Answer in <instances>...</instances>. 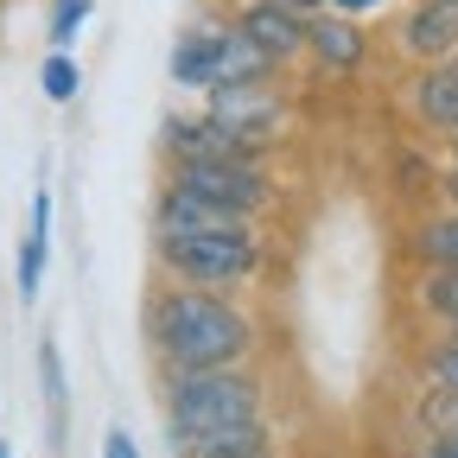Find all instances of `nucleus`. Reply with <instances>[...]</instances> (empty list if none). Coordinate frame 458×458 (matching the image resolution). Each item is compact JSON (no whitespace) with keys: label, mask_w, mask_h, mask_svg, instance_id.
Returning a JSON list of instances; mask_svg holds the SVG:
<instances>
[{"label":"nucleus","mask_w":458,"mask_h":458,"mask_svg":"<svg viewBox=\"0 0 458 458\" xmlns=\"http://www.w3.org/2000/svg\"><path fill=\"white\" fill-rule=\"evenodd\" d=\"M147 325H153V351L165 357V369H229L255 344L249 312L229 306L223 293H204V286H165Z\"/></svg>","instance_id":"1"},{"label":"nucleus","mask_w":458,"mask_h":458,"mask_svg":"<svg viewBox=\"0 0 458 458\" xmlns=\"http://www.w3.org/2000/svg\"><path fill=\"white\" fill-rule=\"evenodd\" d=\"M159 267L179 286H204V293H236L261 267L255 229H204V236H153Z\"/></svg>","instance_id":"2"},{"label":"nucleus","mask_w":458,"mask_h":458,"mask_svg":"<svg viewBox=\"0 0 458 458\" xmlns=\"http://www.w3.org/2000/svg\"><path fill=\"white\" fill-rule=\"evenodd\" d=\"M165 420H172V433H210V427L261 420V382L236 363L229 369H172Z\"/></svg>","instance_id":"3"},{"label":"nucleus","mask_w":458,"mask_h":458,"mask_svg":"<svg viewBox=\"0 0 458 458\" xmlns=\"http://www.w3.org/2000/svg\"><path fill=\"white\" fill-rule=\"evenodd\" d=\"M172 185H185L223 210H242V216H255L274 198L261 159H185V165H172Z\"/></svg>","instance_id":"4"},{"label":"nucleus","mask_w":458,"mask_h":458,"mask_svg":"<svg viewBox=\"0 0 458 458\" xmlns=\"http://www.w3.org/2000/svg\"><path fill=\"white\" fill-rule=\"evenodd\" d=\"M165 153L172 165H185V159H261V140L236 134L229 122H216V114H179V122H165Z\"/></svg>","instance_id":"5"},{"label":"nucleus","mask_w":458,"mask_h":458,"mask_svg":"<svg viewBox=\"0 0 458 458\" xmlns=\"http://www.w3.org/2000/svg\"><path fill=\"white\" fill-rule=\"evenodd\" d=\"M204 229H249L242 210H223L185 185H165L159 191V210H153V236H204Z\"/></svg>","instance_id":"6"},{"label":"nucleus","mask_w":458,"mask_h":458,"mask_svg":"<svg viewBox=\"0 0 458 458\" xmlns=\"http://www.w3.org/2000/svg\"><path fill=\"white\" fill-rule=\"evenodd\" d=\"M306 20L312 13H293V7H261V0H242V13L236 26L274 57V64H286V57H300L306 51Z\"/></svg>","instance_id":"7"},{"label":"nucleus","mask_w":458,"mask_h":458,"mask_svg":"<svg viewBox=\"0 0 458 458\" xmlns=\"http://www.w3.org/2000/svg\"><path fill=\"white\" fill-rule=\"evenodd\" d=\"M401 51L420 57V64L452 57L458 51V7H452V0H420V7L401 20Z\"/></svg>","instance_id":"8"},{"label":"nucleus","mask_w":458,"mask_h":458,"mask_svg":"<svg viewBox=\"0 0 458 458\" xmlns=\"http://www.w3.org/2000/svg\"><path fill=\"white\" fill-rule=\"evenodd\" d=\"M306 51L318 57L325 71H357L363 57H369V38L351 13H312L306 20Z\"/></svg>","instance_id":"9"},{"label":"nucleus","mask_w":458,"mask_h":458,"mask_svg":"<svg viewBox=\"0 0 458 458\" xmlns=\"http://www.w3.org/2000/svg\"><path fill=\"white\" fill-rule=\"evenodd\" d=\"M274 77V57L229 20L223 38H216V71H210V89H249V83H267Z\"/></svg>","instance_id":"10"},{"label":"nucleus","mask_w":458,"mask_h":458,"mask_svg":"<svg viewBox=\"0 0 458 458\" xmlns=\"http://www.w3.org/2000/svg\"><path fill=\"white\" fill-rule=\"evenodd\" d=\"M179 458H267V427L261 420H236V427H210V433H172Z\"/></svg>","instance_id":"11"},{"label":"nucleus","mask_w":458,"mask_h":458,"mask_svg":"<svg viewBox=\"0 0 458 458\" xmlns=\"http://www.w3.org/2000/svg\"><path fill=\"white\" fill-rule=\"evenodd\" d=\"M414 114L439 134H458V51L414 77Z\"/></svg>","instance_id":"12"},{"label":"nucleus","mask_w":458,"mask_h":458,"mask_svg":"<svg viewBox=\"0 0 458 458\" xmlns=\"http://www.w3.org/2000/svg\"><path fill=\"white\" fill-rule=\"evenodd\" d=\"M45 261H51V191H32V216H26V242H20V300H38L45 286Z\"/></svg>","instance_id":"13"},{"label":"nucleus","mask_w":458,"mask_h":458,"mask_svg":"<svg viewBox=\"0 0 458 458\" xmlns=\"http://www.w3.org/2000/svg\"><path fill=\"white\" fill-rule=\"evenodd\" d=\"M210 114H216V122H229L236 134H249V140H267L274 96H267L261 83H249V89H210Z\"/></svg>","instance_id":"14"},{"label":"nucleus","mask_w":458,"mask_h":458,"mask_svg":"<svg viewBox=\"0 0 458 458\" xmlns=\"http://www.w3.org/2000/svg\"><path fill=\"white\" fill-rule=\"evenodd\" d=\"M216 38H223V20H204V26H191L179 45H172V83H185V89H210V71H216Z\"/></svg>","instance_id":"15"},{"label":"nucleus","mask_w":458,"mask_h":458,"mask_svg":"<svg viewBox=\"0 0 458 458\" xmlns=\"http://www.w3.org/2000/svg\"><path fill=\"white\" fill-rule=\"evenodd\" d=\"M38 382H45V439L64 445L71 439V394H64V357H57L51 337L38 344Z\"/></svg>","instance_id":"16"},{"label":"nucleus","mask_w":458,"mask_h":458,"mask_svg":"<svg viewBox=\"0 0 458 458\" xmlns=\"http://www.w3.org/2000/svg\"><path fill=\"white\" fill-rule=\"evenodd\" d=\"M414 255H420V267H458V210L414 223Z\"/></svg>","instance_id":"17"},{"label":"nucleus","mask_w":458,"mask_h":458,"mask_svg":"<svg viewBox=\"0 0 458 458\" xmlns=\"http://www.w3.org/2000/svg\"><path fill=\"white\" fill-rule=\"evenodd\" d=\"M420 312L439 325H458V267H420Z\"/></svg>","instance_id":"18"},{"label":"nucleus","mask_w":458,"mask_h":458,"mask_svg":"<svg viewBox=\"0 0 458 458\" xmlns=\"http://www.w3.org/2000/svg\"><path fill=\"white\" fill-rule=\"evenodd\" d=\"M38 83H45L51 102H71L77 83H83V71H77V57H71V51H51V57H45V71H38Z\"/></svg>","instance_id":"19"},{"label":"nucleus","mask_w":458,"mask_h":458,"mask_svg":"<svg viewBox=\"0 0 458 458\" xmlns=\"http://www.w3.org/2000/svg\"><path fill=\"white\" fill-rule=\"evenodd\" d=\"M83 20H89V0H57V7H51V45L64 51L83 32Z\"/></svg>","instance_id":"20"},{"label":"nucleus","mask_w":458,"mask_h":458,"mask_svg":"<svg viewBox=\"0 0 458 458\" xmlns=\"http://www.w3.org/2000/svg\"><path fill=\"white\" fill-rule=\"evenodd\" d=\"M102 458H140L134 433H128V427H108V433H102Z\"/></svg>","instance_id":"21"},{"label":"nucleus","mask_w":458,"mask_h":458,"mask_svg":"<svg viewBox=\"0 0 458 458\" xmlns=\"http://www.w3.org/2000/svg\"><path fill=\"white\" fill-rule=\"evenodd\" d=\"M420 458H458V433H427Z\"/></svg>","instance_id":"22"},{"label":"nucleus","mask_w":458,"mask_h":458,"mask_svg":"<svg viewBox=\"0 0 458 458\" xmlns=\"http://www.w3.org/2000/svg\"><path fill=\"white\" fill-rule=\"evenodd\" d=\"M439 191H445V204H452V210H458V159H452V165H445V179H439Z\"/></svg>","instance_id":"23"},{"label":"nucleus","mask_w":458,"mask_h":458,"mask_svg":"<svg viewBox=\"0 0 458 458\" xmlns=\"http://www.w3.org/2000/svg\"><path fill=\"white\" fill-rule=\"evenodd\" d=\"M331 7H337V13H351V20H357V13H369V7H382V0H331Z\"/></svg>","instance_id":"24"},{"label":"nucleus","mask_w":458,"mask_h":458,"mask_svg":"<svg viewBox=\"0 0 458 458\" xmlns=\"http://www.w3.org/2000/svg\"><path fill=\"white\" fill-rule=\"evenodd\" d=\"M261 7H293V13H318V0H261Z\"/></svg>","instance_id":"25"},{"label":"nucleus","mask_w":458,"mask_h":458,"mask_svg":"<svg viewBox=\"0 0 458 458\" xmlns=\"http://www.w3.org/2000/svg\"><path fill=\"white\" fill-rule=\"evenodd\" d=\"M0 458H13V445H7V439H0Z\"/></svg>","instance_id":"26"},{"label":"nucleus","mask_w":458,"mask_h":458,"mask_svg":"<svg viewBox=\"0 0 458 458\" xmlns=\"http://www.w3.org/2000/svg\"><path fill=\"white\" fill-rule=\"evenodd\" d=\"M445 140H452V159H458V134H445Z\"/></svg>","instance_id":"27"},{"label":"nucleus","mask_w":458,"mask_h":458,"mask_svg":"<svg viewBox=\"0 0 458 458\" xmlns=\"http://www.w3.org/2000/svg\"><path fill=\"white\" fill-rule=\"evenodd\" d=\"M445 337H458V325H445Z\"/></svg>","instance_id":"28"},{"label":"nucleus","mask_w":458,"mask_h":458,"mask_svg":"<svg viewBox=\"0 0 458 458\" xmlns=\"http://www.w3.org/2000/svg\"><path fill=\"white\" fill-rule=\"evenodd\" d=\"M452 7H458V0H452Z\"/></svg>","instance_id":"29"},{"label":"nucleus","mask_w":458,"mask_h":458,"mask_svg":"<svg viewBox=\"0 0 458 458\" xmlns=\"http://www.w3.org/2000/svg\"><path fill=\"white\" fill-rule=\"evenodd\" d=\"M267 458H274V452H267Z\"/></svg>","instance_id":"30"}]
</instances>
